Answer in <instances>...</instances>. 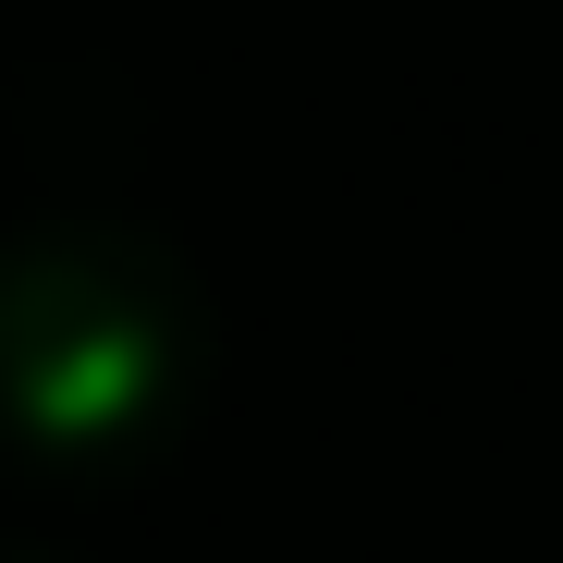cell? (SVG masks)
I'll list each match as a JSON object with an SVG mask.
<instances>
[{
    "label": "cell",
    "mask_w": 563,
    "mask_h": 563,
    "mask_svg": "<svg viewBox=\"0 0 563 563\" xmlns=\"http://www.w3.org/2000/svg\"><path fill=\"white\" fill-rule=\"evenodd\" d=\"M209 393V282L172 233L62 209L0 233V441L37 465H135Z\"/></svg>",
    "instance_id": "1"
},
{
    "label": "cell",
    "mask_w": 563,
    "mask_h": 563,
    "mask_svg": "<svg viewBox=\"0 0 563 563\" xmlns=\"http://www.w3.org/2000/svg\"><path fill=\"white\" fill-rule=\"evenodd\" d=\"M0 563H62V551L49 539H0Z\"/></svg>",
    "instance_id": "2"
}]
</instances>
